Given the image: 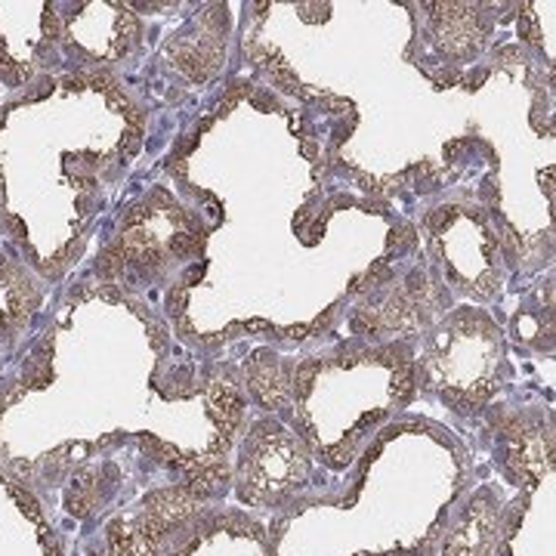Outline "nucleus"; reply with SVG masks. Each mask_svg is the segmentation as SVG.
Returning <instances> with one entry per match:
<instances>
[{
	"mask_svg": "<svg viewBox=\"0 0 556 556\" xmlns=\"http://www.w3.org/2000/svg\"><path fill=\"white\" fill-rule=\"evenodd\" d=\"M142 134L139 102L105 72L50 75L0 102V236L47 285L80 263Z\"/></svg>",
	"mask_w": 556,
	"mask_h": 556,
	"instance_id": "1",
	"label": "nucleus"
},
{
	"mask_svg": "<svg viewBox=\"0 0 556 556\" xmlns=\"http://www.w3.org/2000/svg\"><path fill=\"white\" fill-rule=\"evenodd\" d=\"M415 340H390L334 353V383L325 358L294 362L291 396L294 433L331 473H346L365 445L417 393Z\"/></svg>",
	"mask_w": 556,
	"mask_h": 556,
	"instance_id": "2",
	"label": "nucleus"
},
{
	"mask_svg": "<svg viewBox=\"0 0 556 556\" xmlns=\"http://www.w3.org/2000/svg\"><path fill=\"white\" fill-rule=\"evenodd\" d=\"M199 251V217L167 186H155L124 207L115 232L102 241L93 263L100 285L137 298L155 285H177Z\"/></svg>",
	"mask_w": 556,
	"mask_h": 556,
	"instance_id": "3",
	"label": "nucleus"
},
{
	"mask_svg": "<svg viewBox=\"0 0 556 556\" xmlns=\"http://www.w3.org/2000/svg\"><path fill=\"white\" fill-rule=\"evenodd\" d=\"M417 387L457 415H479L492 405L507 375L504 331L482 306H455L439 316L415 356Z\"/></svg>",
	"mask_w": 556,
	"mask_h": 556,
	"instance_id": "4",
	"label": "nucleus"
},
{
	"mask_svg": "<svg viewBox=\"0 0 556 556\" xmlns=\"http://www.w3.org/2000/svg\"><path fill=\"white\" fill-rule=\"evenodd\" d=\"M501 464L517 479V497L504 504L495 556H554V424L551 415L504 417Z\"/></svg>",
	"mask_w": 556,
	"mask_h": 556,
	"instance_id": "5",
	"label": "nucleus"
},
{
	"mask_svg": "<svg viewBox=\"0 0 556 556\" xmlns=\"http://www.w3.org/2000/svg\"><path fill=\"white\" fill-rule=\"evenodd\" d=\"M424 239L448 294L492 300L504 281V241L495 211L477 204H442L424 219Z\"/></svg>",
	"mask_w": 556,
	"mask_h": 556,
	"instance_id": "6",
	"label": "nucleus"
},
{
	"mask_svg": "<svg viewBox=\"0 0 556 556\" xmlns=\"http://www.w3.org/2000/svg\"><path fill=\"white\" fill-rule=\"evenodd\" d=\"M232 482L244 507H288L313 485V455L278 417L260 415L241 433Z\"/></svg>",
	"mask_w": 556,
	"mask_h": 556,
	"instance_id": "7",
	"label": "nucleus"
},
{
	"mask_svg": "<svg viewBox=\"0 0 556 556\" xmlns=\"http://www.w3.org/2000/svg\"><path fill=\"white\" fill-rule=\"evenodd\" d=\"M214 501L199 485L152 489L109 514L84 556H164L189 522L214 510Z\"/></svg>",
	"mask_w": 556,
	"mask_h": 556,
	"instance_id": "8",
	"label": "nucleus"
},
{
	"mask_svg": "<svg viewBox=\"0 0 556 556\" xmlns=\"http://www.w3.org/2000/svg\"><path fill=\"white\" fill-rule=\"evenodd\" d=\"M65 72L115 75L137 53L142 22L130 3H56Z\"/></svg>",
	"mask_w": 556,
	"mask_h": 556,
	"instance_id": "9",
	"label": "nucleus"
},
{
	"mask_svg": "<svg viewBox=\"0 0 556 556\" xmlns=\"http://www.w3.org/2000/svg\"><path fill=\"white\" fill-rule=\"evenodd\" d=\"M62 72L56 3H0V90L20 97L35 80Z\"/></svg>",
	"mask_w": 556,
	"mask_h": 556,
	"instance_id": "10",
	"label": "nucleus"
},
{
	"mask_svg": "<svg viewBox=\"0 0 556 556\" xmlns=\"http://www.w3.org/2000/svg\"><path fill=\"white\" fill-rule=\"evenodd\" d=\"M50 285L3 244L0 248V383L10 378L31 343L40 338L38 325L47 313Z\"/></svg>",
	"mask_w": 556,
	"mask_h": 556,
	"instance_id": "11",
	"label": "nucleus"
},
{
	"mask_svg": "<svg viewBox=\"0 0 556 556\" xmlns=\"http://www.w3.org/2000/svg\"><path fill=\"white\" fill-rule=\"evenodd\" d=\"M0 556H65L40 497L0 464Z\"/></svg>",
	"mask_w": 556,
	"mask_h": 556,
	"instance_id": "12",
	"label": "nucleus"
},
{
	"mask_svg": "<svg viewBox=\"0 0 556 556\" xmlns=\"http://www.w3.org/2000/svg\"><path fill=\"white\" fill-rule=\"evenodd\" d=\"M504 504L507 501L492 482L473 489L457 507H452L445 532L439 535V556H495Z\"/></svg>",
	"mask_w": 556,
	"mask_h": 556,
	"instance_id": "13",
	"label": "nucleus"
},
{
	"mask_svg": "<svg viewBox=\"0 0 556 556\" xmlns=\"http://www.w3.org/2000/svg\"><path fill=\"white\" fill-rule=\"evenodd\" d=\"M164 556H269V544L257 519L207 510L179 532Z\"/></svg>",
	"mask_w": 556,
	"mask_h": 556,
	"instance_id": "14",
	"label": "nucleus"
},
{
	"mask_svg": "<svg viewBox=\"0 0 556 556\" xmlns=\"http://www.w3.org/2000/svg\"><path fill=\"white\" fill-rule=\"evenodd\" d=\"M427 10L433 13L427 16L424 35L430 38V50L442 60V65H464L477 60L492 31V22L485 20V13H479L482 7L430 3Z\"/></svg>",
	"mask_w": 556,
	"mask_h": 556,
	"instance_id": "15",
	"label": "nucleus"
},
{
	"mask_svg": "<svg viewBox=\"0 0 556 556\" xmlns=\"http://www.w3.org/2000/svg\"><path fill=\"white\" fill-rule=\"evenodd\" d=\"M0 93H3V90H0ZM0 102H3V100H0Z\"/></svg>",
	"mask_w": 556,
	"mask_h": 556,
	"instance_id": "16",
	"label": "nucleus"
}]
</instances>
